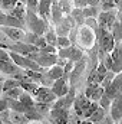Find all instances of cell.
Masks as SVG:
<instances>
[{"mask_svg":"<svg viewBox=\"0 0 122 124\" xmlns=\"http://www.w3.org/2000/svg\"><path fill=\"white\" fill-rule=\"evenodd\" d=\"M26 28L30 32L40 35V36H43L45 32L49 29L46 17H42L37 12L30 10V9H27V15H26Z\"/></svg>","mask_w":122,"mask_h":124,"instance_id":"cell-1","label":"cell"},{"mask_svg":"<svg viewBox=\"0 0 122 124\" xmlns=\"http://www.w3.org/2000/svg\"><path fill=\"white\" fill-rule=\"evenodd\" d=\"M76 45H79L82 49L91 51L96 45V32L88 25H81L78 26V38H76Z\"/></svg>","mask_w":122,"mask_h":124,"instance_id":"cell-2","label":"cell"},{"mask_svg":"<svg viewBox=\"0 0 122 124\" xmlns=\"http://www.w3.org/2000/svg\"><path fill=\"white\" fill-rule=\"evenodd\" d=\"M96 45H98V51L99 52H112L114 46H115V38L111 31L98 28L96 29Z\"/></svg>","mask_w":122,"mask_h":124,"instance_id":"cell-3","label":"cell"},{"mask_svg":"<svg viewBox=\"0 0 122 124\" xmlns=\"http://www.w3.org/2000/svg\"><path fill=\"white\" fill-rule=\"evenodd\" d=\"M91 104H92V100H89V98L85 95V93L83 94H76V98H75L73 105H72L75 116H76L78 118H85V114H86L88 108L91 107Z\"/></svg>","mask_w":122,"mask_h":124,"instance_id":"cell-4","label":"cell"},{"mask_svg":"<svg viewBox=\"0 0 122 124\" xmlns=\"http://www.w3.org/2000/svg\"><path fill=\"white\" fill-rule=\"evenodd\" d=\"M116 15H118L116 9H114V10H101L99 16L96 17L99 28L106 29V31H112V28L116 22Z\"/></svg>","mask_w":122,"mask_h":124,"instance_id":"cell-5","label":"cell"},{"mask_svg":"<svg viewBox=\"0 0 122 124\" xmlns=\"http://www.w3.org/2000/svg\"><path fill=\"white\" fill-rule=\"evenodd\" d=\"M32 95H33V98L36 101H40V102L53 104L58 100V97H56V94L53 93V90L50 87H46V85H39L36 88V91L32 94Z\"/></svg>","mask_w":122,"mask_h":124,"instance_id":"cell-6","label":"cell"},{"mask_svg":"<svg viewBox=\"0 0 122 124\" xmlns=\"http://www.w3.org/2000/svg\"><path fill=\"white\" fill-rule=\"evenodd\" d=\"M50 88L53 90V93L56 94V97H58V98H59V97H65L66 94L69 93V90H70L69 75H63V77H61V78L55 79Z\"/></svg>","mask_w":122,"mask_h":124,"instance_id":"cell-7","label":"cell"},{"mask_svg":"<svg viewBox=\"0 0 122 124\" xmlns=\"http://www.w3.org/2000/svg\"><path fill=\"white\" fill-rule=\"evenodd\" d=\"M0 31L13 42H25V39H26V32L22 28H13V26L3 25V26H0Z\"/></svg>","mask_w":122,"mask_h":124,"instance_id":"cell-8","label":"cell"},{"mask_svg":"<svg viewBox=\"0 0 122 124\" xmlns=\"http://www.w3.org/2000/svg\"><path fill=\"white\" fill-rule=\"evenodd\" d=\"M109 116L114 123H121L122 121V94L116 95L112 100L111 108H109Z\"/></svg>","mask_w":122,"mask_h":124,"instance_id":"cell-9","label":"cell"},{"mask_svg":"<svg viewBox=\"0 0 122 124\" xmlns=\"http://www.w3.org/2000/svg\"><path fill=\"white\" fill-rule=\"evenodd\" d=\"M111 56H112V61H114V66H112V71L115 74H119L122 72V39L118 40L111 52Z\"/></svg>","mask_w":122,"mask_h":124,"instance_id":"cell-10","label":"cell"},{"mask_svg":"<svg viewBox=\"0 0 122 124\" xmlns=\"http://www.w3.org/2000/svg\"><path fill=\"white\" fill-rule=\"evenodd\" d=\"M105 94H106L111 100H114L116 95L122 94V72H119V74L115 75L114 81L105 88Z\"/></svg>","mask_w":122,"mask_h":124,"instance_id":"cell-11","label":"cell"},{"mask_svg":"<svg viewBox=\"0 0 122 124\" xmlns=\"http://www.w3.org/2000/svg\"><path fill=\"white\" fill-rule=\"evenodd\" d=\"M85 68H86V59L85 58H82L81 61L75 62V66H73L72 72L69 74V84L70 85H75L76 87V82L81 81V77H82Z\"/></svg>","mask_w":122,"mask_h":124,"instance_id":"cell-12","label":"cell"},{"mask_svg":"<svg viewBox=\"0 0 122 124\" xmlns=\"http://www.w3.org/2000/svg\"><path fill=\"white\" fill-rule=\"evenodd\" d=\"M103 93H105V88L101 84H89L85 88V95L92 101H99Z\"/></svg>","mask_w":122,"mask_h":124,"instance_id":"cell-13","label":"cell"},{"mask_svg":"<svg viewBox=\"0 0 122 124\" xmlns=\"http://www.w3.org/2000/svg\"><path fill=\"white\" fill-rule=\"evenodd\" d=\"M22 71V68L19 65H16L14 62L12 61H0V72L4 75H12L14 77L16 74H19Z\"/></svg>","mask_w":122,"mask_h":124,"instance_id":"cell-14","label":"cell"},{"mask_svg":"<svg viewBox=\"0 0 122 124\" xmlns=\"http://www.w3.org/2000/svg\"><path fill=\"white\" fill-rule=\"evenodd\" d=\"M63 17H65V12H63V9H62L61 3H59V1H55V3L52 4V10H50V19H52V23L56 26Z\"/></svg>","mask_w":122,"mask_h":124,"instance_id":"cell-15","label":"cell"},{"mask_svg":"<svg viewBox=\"0 0 122 124\" xmlns=\"http://www.w3.org/2000/svg\"><path fill=\"white\" fill-rule=\"evenodd\" d=\"M106 117V110L105 108H102L99 104L95 107V110L92 111V114L89 116V118H88V121H91V123H103V118Z\"/></svg>","mask_w":122,"mask_h":124,"instance_id":"cell-16","label":"cell"},{"mask_svg":"<svg viewBox=\"0 0 122 124\" xmlns=\"http://www.w3.org/2000/svg\"><path fill=\"white\" fill-rule=\"evenodd\" d=\"M45 74H46L47 78H50L52 81H55V79H58V78H61V77L65 75V71H63V66L58 65V63H55V65L49 66L47 71H46Z\"/></svg>","mask_w":122,"mask_h":124,"instance_id":"cell-17","label":"cell"},{"mask_svg":"<svg viewBox=\"0 0 122 124\" xmlns=\"http://www.w3.org/2000/svg\"><path fill=\"white\" fill-rule=\"evenodd\" d=\"M9 13L14 15V16H17L19 19H22V20H25V22H26V15H27V6H26V3L17 1V4H16V6L13 7V10H12V12H9Z\"/></svg>","mask_w":122,"mask_h":124,"instance_id":"cell-18","label":"cell"},{"mask_svg":"<svg viewBox=\"0 0 122 124\" xmlns=\"http://www.w3.org/2000/svg\"><path fill=\"white\" fill-rule=\"evenodd\" d=\"M4 26H13V28H25L26 26V22L19 19L17 16L12 15V13H7L6 15V22H4Z\"/></svg>","mask_w":122,"mask_h":124,"instance_id":"cell-19","label":"cell"},{"mask_svg":"<svg viewBox=\"0 0 122 124\" xmlns=\"http://www.w3.org/2000/svg\"><path fill=\"white\" fill-rule=\"evenodd\" d=\"M9 123H14V124H23V123H30V120L26 117L25 113H19V111H12L10 110V118Z\"/></svg>","mask_w":122,"mask_h":124,"instance_id":"cell-20","label":"cell"},{"mask_svg":"<svg viewBox=\"0 0 122 124\" xmlns=\"http://www.w3.org/2000/svg\"><path fill=\"white\" fill-rule=\"evenodd\" d=\"M69 15L75 19V22H76L78 26H81V25L85 23V19H86V17H85V15H83V7H73Z\"/></svg>","mask_w":122,"mask_h":124,"instance_id":"cell-21","label":"cell"},{"mask_svg":"<svg viewBox=\"0 0 122 124\" xmlns=\"http://www.w3.org/2000/svg\"><path fill=\"white\" fill-rule=\"evenodd\" d=\"M101 13V6H85L83 7V15L85 17H98Z\"/></svg>","mask_w":122,"mask_h":124,"instance_id":"cell-22","label":"cell"},{"mask_svg":"<svg viewBox=\"0 0 122 124\" xmlns=\"http://www.w3.org/2000/svg\"><path fill=\"white\" fill-rule=\"evenodd\" d=\"M25 114H26V117L30 120V121H40V120H43L45 117L34 108V107H32V108H27L26 111H25Z\"/></svg>","mask_w":122,"mask_h":124,"instance_id":"cell-23","label":"cell"},{"mask_svg":"<svg viewBox=\"0 0 122 124\" xmlns=\"http://www.w3.org/2000/svg\"><path fill=\"white\" fill-rule=\"evenodd\" d=\"M43 36L46 38V42H47L49 45L56 46V42H58V33H56L55 29H47V31L45 32ZM56 48H58V46H56Z\"/></svg>","mask_w":122,"mask_h":124,"instance_id":"cell-24","label":"cell"},{"mask_svg":"<svg viewBox=\"0 0 122 124\" xmlns=\"http://www.w3.org/2000/svg\"><path fill=\"white\" fill-rule=\"evenodd\" d=\"M23 93H25V90L22 88V85H19V87H14L9 91L3 93V97H6V98H19Z\"/></svg>","mask_w":122,"mask_h":124,"instance_id":"cell-25","label":"cell"},{"mask_svg":"<svg viewBox=\"0 0 122 124\" xmlns=\"http://www.w3.org/2000/svg\"><path fill=\"white\" fill-rule=\"evenodd\" d=\"M20 85V81L19 79H16V78H7V79H4L3 81V93H6V91H9V90H12V88H14V87H19Z\"/></svg>","mask_w":122,"mask_h":124,"instance_id":"cell-26","label":"cell"},{"mask_svg":"<svg viewBox=\"0 0 122 124\" xmlns=\"http://www.w3.org/2000/svg\"><path fill=\"white\" fill-rule=\"evenodd\" d=\"M17 1H19V0H1L0 9H1L3 12H12L13 7L17 4Z\"/></svg>","mask_w":122,"mask_h":124,"instance_id":"cell-27","label":"cell"},{"mask_svg":"<svg viewBox=\"0 0 122 124\" xmlns=\"http://www.w3.org/2000/svg\"><path fill=\"white\" fill-rule=\"evenodd\" d=\"M72 43H73V42L70 40L69 36H58V42H56L58 49H61V48H68V46H70Z\"/></svg>","mask_w":122,"mask_h":124,"instance_id":"cell-28","label":"cell"},{"mask_svg":"<svg viewBox=\"0 0 122 124\" xmlns=\"http://www.w3.org/2000/svg\"><path fill=\"white\" fill-rule=\"evenodd\" d=\"M99 6H101V10H114L118 7L115 0H102Z\"/></svg>","mask_w":122,"mask_h":124,"instance_id":"cell-29","label":"cell"},{"mask_svg":"<svg viewBox=\"0 0 122 124\" xmlns=\"http://www.w3.org/2000/svg\"><path fill=\"white\" fill-rule=\"evenodd\" d=\"M98 102H99V105H101L102 108H105L106 111H109V108H111V104H112V100H111V98H109V97H108L105 93H103V95L101 97V100H99Z\"/></svg>","mask_w":122,"mask_h":124,"instance_id":"cell-30","label":"cell"},{"mask_svg":"<svg viewBox=\"0 0 122 124\" xmlns=\"http://www.w3.org/2000/svg\"><path fill=\"white\" fill-rule=\"evenodd\" d=\"M114 78H115V72H114V71H108V72H106V75L103 77V79H102L101 85H102L103 88H106V87L114 81Z\"/></svg>","mask_w":122,"mask_h":124,"instance_id":"cell-31","label":"cell"},{"mask_svg":"<svg viewBox=\"0 0 122 124\" xmlns=\"http://www.w3.org/2000/svg\"><path fill=\"white\" fill-rule=\"evenodd\" d=\"M85 25H88V26L92 28L93 31H96V29L99 28V25H98V19H96V17H86V19H85Z\"/></svg>","mask_w":122,"mask_h":124,"instance_id":"cell-32","label":"cell"},{"mask_svg":"<svg viewBox=\"0 0 122 124\" xmlns=\"http://www.w3.org/2000/svg\"><path fill=\"white\" fill-rule=\"evenodd\" d=\"M73 66H75V62L73 61H69L66 62V65L63 66V71H65V75H69L70 72H72V69H73Z\"/></svg>","mask_w":122,"mask_h":124,"instance_id":"cell-33","label":"cell"},{"mask_svg":"<svg viewBox=\"0 0 122 124\" xmlns=\"http://www.w3.org/2000/svg\"><path fill=\"white\" fill-rule=\"evenodd\" d=\"M9 108V104H7V100L3 97V98H0V113H3V111H6Z\"/></svg>","mask_w":122,"mask_h":124,"instance_id":"cell-34","label":"cell"},{"mask_svg":"<svg viewBox=\"0 0 122 124\" xmlns=\"http://www.w3.org/2000/svg\"><path fill=\"white\" fill-rule=\"evenodd\" d=\"M75 7H85L88 6V0H72Z\"/></svg>","mask_w":122,"mask_h":124,"instance_id":"cell-35","label":"cell"},{"mask_svg":"<svg viewBox=\"0 0 122 124\" xmlns=\"http://www.w3.org/2000/svg\"><path fill=\"white\" fill-rule=\"evenodd\" d=\"M6 15H7V13L0 12V26H3V25H4V22H6Z\"/></svg>","mask_w":122,"mask_h":124,"instance_id":"cell-36","label":"cell"},{"mask_svg":"<svg viewBox=\"0 0 122 124\" xmlns=\"http://www.w3.org/2000/svg\"><path fill=\"white\" fill-rule=\"evenodd\" d=\"M102 0H88V4L89 6H99Z\"/></svg>","mask_w":122,"mask_h":124,"instance_id":"cell-37","label":"cell"},{"mask_svg":"<svg viewBox=\"0 0 122 124\" xmlns=\"http://www.w3.org/2000/svg\"><path fill=\"white\" fill-rule=\"evenodd\" d=\"M3 95V81H0V97Z\"/></svg>","mask_w":122,"mask_h":124,"instance_id":"cell-38","label":"cell"},{"mask_svg":"<svg viewBox=\"0 0 122 124\" xmlns=\"http://www.w3.org/2000/svg\"><path fill=\"white\" fill-rule=\"evenodd\" d=\"M116 1V4H119V3H122V0H115Z\"/></svg>","mask_w":122,"mask_h":124,"instance_id":"cell-39","label":"cell"},{"mask_svg":"<svg viewBox=\"0 0 122 124\" xmlns=\"http://www.w3.org/2000/svg\"><path fill=\"white\" fill-rule=\"evenodd\" d=\"M19 1H22V3H26V0H19Z\"/></svg>","mask_w":122,"mask_h":124,"instance_id":"cell-40","label":"cell"},{"mask_svg":"<svg viewBox=\"0 0 122 124\" xmlns=\"http://www.w3.org/2000/svg\"><path fill=\"white\" fill-rule=\"evenodd\" d=\"M0 12H3V10H1V9H0Z\"/></svg>","mask_w":122,"mask_h":124,"instance_id":"cell-41","label":"cell"},{"mask_svg":"<svg viewBox=\"0 0 122 124\" xmlns=\"http://www.w3.org/2000/svg\"><path fill=\"white\" fill-rule=\"evenodd\" d=\"M0 81H1V77H0Z\"/></svg>","mask_w":122,"mask_h":124,"instance_id":"cell-42","label":"cell"},{"mask_svg":"<svg viewBox=\"0 0 122 124\" xmlns=\"http://www.w3.org/2000/svg\"><path fill=\"white\" fill-rule=\"evenodd\" d=\"M0 3H1V0H0Z\"/></svg>","mask_w":122,"mask_h":124,"instance_id":"cell-43","label":"cell"}]
</instances>
